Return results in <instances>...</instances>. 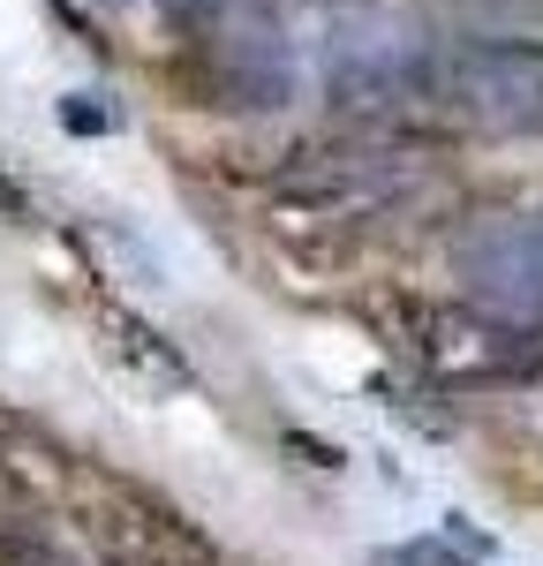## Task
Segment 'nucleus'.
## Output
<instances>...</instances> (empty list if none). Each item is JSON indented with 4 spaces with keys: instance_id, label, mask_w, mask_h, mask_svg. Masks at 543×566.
I'll list each match as a JSON object with an SVG mask.
<instances>
[{
    "instance_id": "nucleus-1",
    "label": "nucleus",
    "mask_w": 543,
    "mask_h": 566,
    "mask_svg": "<svg viewBox=\"0 0 543 566\" xmlns=\"http://www.w3.org/2000/svg\"><path fill=\"white\" fill-rule=\"evenodd\" d=\"M393 348L446 392H483V386H529L543 378V317H513L491 303H430L407 295L385 310Z\"/></svg>"
},
{
    "instance_id": "nucleus-8",
    "label": "nucleus",
    "mask_w": 543,
    "mask_h": 566,
    "mask_svg": "<svg viewBox=\"0 0 543 566\" xmlns=\"http://www.w3.org/2000/svg\"><path fill=\"white\" fill-rule=\"evenodd\" d=\"M460 15H468L483 39H505V31H543V0H460Z\"/></svg>"
},
{
    "instance_id": "nucleus-2",
    "label": "nucleus",
    "mask_w": 543,
    "mask_h": 566,
    "mask_svg": "<svg viewBox=\"0 0 543 566\" xmlns=\"http://www.w3.org/2000/svg\"><path fill=\"white\" fill-rule=\"evenodd\" d=\"M423 189H430V167L407 144L340 136V144H302L272 175V205L287 219H310V227H370V219H393Z\"/></svg>"
},
{
    "instance_id": "nucleus-10",
    "label": "nucleus",
    "mask_w": 543,
    "mask_h": 566,
    "mask_svg": "<svg viewBox=\"0 0 543 566\" xmlns=\"http://www.w3.org/2000/svg\"><path fill=\"white\" fill-rule=\"evenodd\" d=\"M370 566H468L460 559V552H446V544H430V536H423V544H393V552H377V559Z\"/></svg>"
},
{
    "instance_id": "nucleus-5",
    "label": "nucleus",
    "mask_w": 543,
    "mask_h": 566,
    "mask_svg": "<svg viewBox=\"0 0 543 566\" xmlns=\"http://www.w3.org/2000/svg\"><path fill=\"white\" fill-rule=\"evenodd\" d=\"M302 84V69H295V45L265 31V23H249V15H234V23H212L204 39H196V61H189V91H196V106H242V114H265V106H287Z\"/></svg>"
},
{
    "instance_id": "nucleus-9",
    "label": "nucleus",
    "mask_w": 543,
    "mask_h": 566,
    "mask_svg": "<svg viewBox=\"0 0 543 566\" xmlns=\"http://www.w3.org/2000/svg\"><path fill=\"white\" fill-rule=\"evenodd\" d=\"M0 566H68L53 544H39L31 528H0Z\"/></svg>"
},
{
    "instance_id": "nucleus-3",
    "label": "nucleus",
    "mask_w": 543,
    "mask_h": 566,
    "mask_svg": "<svg viewBox=\"0 0 543 566\" xmlns=\"http://www.w3.org/2000/svg\"><path fill=\"white\" fill-rule=\"evenodd\" d=\"M430 122H453L468 136H543V39L438 45Z\"/></svg>"
},
{
    "instance_id": "nucleus-7",
    "label": "nucleus",
    "mask_w": 543,
    "mask_h": 566,
    "mask_svg": "<svg viewBox=\"0 0 543 566\" xmlns=\"http://www.w3.org/2000/svg\"><path fill=\"white\" fill-rule=\"evenodd\" d=\"M98 348H106V363L114 370H129V386H143V392H181L189 386V363H181L136 310H98Z\"/></svg>"
},
{
    "instance_id": "nucleus-4",
    "label": "nucleus",
    "mask_w": 543,
    "mask_h": 566,
    "mask_svg": "<svg viewBox=\"0 0 543 566\" xmlns=\"http://www.w3.org/2000/svg\"><path fill=\"white\" fill-rule=\"evenodd\" d=\"M61 499H68V522L84 528V544L98 552V566H220L212 544L181 514H167L159 499H143L121 476H98L84 461H68Z\"/></svg>"
},
{
    "instance_id": "nucleus-12",
    "label": "nucleus",
    "mask_w": 543,
    "mask_h": 566,
    "mask_svg": "<svg viewBox=\"0 0 543 566\" xmlns=\"http://www.w3.org/2000/svg\"><path fill=\"white\" fill-rule=\"evenodd\" d=\"M0 219H31V197H23V181L0 167Z\"/></svg>"
},
{
    "instance_id": "nucleus-11",
    "label": "nucleus",
    "mask_w": 543,
    "mask_h": 566,
    "mask_svg": "<svg viewBox=\"0 0 543 566\" xmlns=\"http://www.w3.org/2000/svg\"><path fill=\"white\" fill-rule=\"evenodd\" d=\"M61 122H68V129H76V136L121 129V114H114V106H98V98H68V106H61Z\"/></svg>"
},
{
    "instance_id": "nucleus-6",
    "label": "nucleus",
    "mask_w": 543,
    "mask_h": 566,
    "mask_svg": "<svg viewBox=\"0 0 543 566\" xmlns=\"http://www.w3.org/2000/svg\"><path fill=\"white\" fill-rule=\"evenodd\" d=\"M453 272L468 280V295L513 317H543V205L536 212H498L476 219L453 242Z\"/></svg>"
}]
</instances>
